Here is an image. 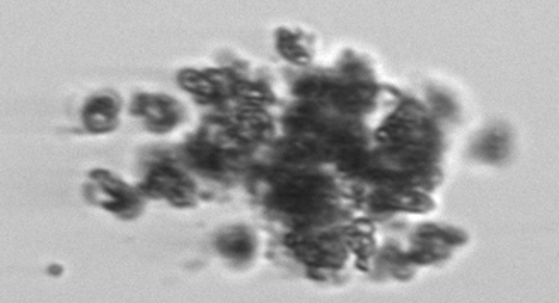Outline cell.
I'll list each match as a JSON object with an SVG mask.
<instances>
[{"instance_id":"obj_1","label":"cell","mask_w":559,"mask_h":303,"mask_svg":"<svg viewBox=\"0 0 559 303\" xmlns=\"http://www.w3.org/2000/svg\"><path fill=\"white\" fill-rule=\"evenodd\" d=\"M338 184L309 166H285L266 178L263 202L270 214L294 229L330 227L345 217Z\"/></svg>"},{"instance_id":"obj_2","label":"cell","mask_w":559,"mask_h":303,"mask_svg":"<svg viewBox=\"0 0 559 303\" xmlns=\"http://www.w3.org/2000/svg\"><path fill=\"white\" fill-rule=\"evenodd\" d=\"M294 94L302 101L326 106L343 117H360L372 113L377 105V86L372 78L348 75H309L296 82Z\"/></svg>"},{"instance_id":"obj_3","label":"cell","mask_w":559,"mask_h":303,"mask_svg":"<svg viewBox=\"0 0 559 303\" xmlns=\"http://www.w3.org/2000/svg\"><path fill=\"white\" fill-rule=\"evenodd\" d=\"M285 245L297 260L307 266V269L342 271L348 263L349 250L342 229H294L287 233Z\"/></svg>"},{"instance_id":"obj_4","label":"cell","mask_w":559,"mask_h":303,"mask_svg":"<svg viewBox=\"0 0 559 303\" xmlns=\"http://www.w3.org/2000/svg\"><path fill=\"white\" fill-rule=\"evenodd\" d=\"M377 141L384 147H408L439 152V130L433 125L424 106L404 101L384 125L377 130Z\"/></svg>"},{"instance_id":"obj_5","label":"cell","mask_w":559,"mask_h":303,"mask_svg":"<svg viewBox=\"0 0 559 303\" xmlns=\"http://www.w3.org/2000/svg\"><path fill=\"white\" fill-rule=\"evenodd\" d=\"M87 203L108 211L114 217L132 222L144 214V195L139 187L130 186L124 179L108 169H94L84 184Z\"/></svg>"},{"instance_id":"obj_6","label":"cell","mask_w":559,"mask_h":303,"mask_svg":"<svg viewBox=\"0 0 559 303\" xmlns=\"http://www.w3.org/2000/svg\"><path fill=\"white\" fill-rule=\"evenodd\" d=\"M183 159L190 168L215 181H229L248 163V152L239 150L218 141L205 130L191 138L183 147Z\"/></svg>"},{"instance_id":"obj_7","label":"cell","mask_w":559,"mask_h":303,"mask_svg":"<svg viewBox=\"0 0 559 303\" xmlns=\"http://www.w3.org/2000/svg\"><path fill=\"white\" fill-rule=\"evenodd\" d=\"M136 187L144 198L160 199L178 210H191L200 203L194 179L185 169L166 160L152 163Z\"/></svg>"},{"instance_id":"obj_8","label":"cell","mask_w":559,"mask_h":303,"mask_svg":"<svg viewBox=\"0 0 559 303\" xmlns=\"http://www.w3.org/2000/svg\"><path fill=\"white\" fill-rule=\"evenodd\" d=\"M130 113L154 135L175 132L187 120V108L164 93H136L130 102Z\"/></svg>"},{"instance_id":"obj_9","label":"cell","mask_w":559,"mask_h":303,"mask_svg":"<svg viewBox=\"0 0 559 303\" xmlns=\"http://www.w3.org/2000/svg\"><path fill=\"white\" fill-rule=\"evenodd\" d=\"M217 120L233 138L248 148L272 141L276 133L275 121L264 108L241 105Z\"/></svg>"},{"instance_id":"obj_10","label":"cell","mask_w":559,"mask_h":303,"mask_svg":"<svg viewBox=\"0 0 559 303\" xmlns=\"http://www.w3.org/2000/svg\"><path fill=\"white\" fill-rule=\"evenodd\" d=\"M237 74L233 69H181L178 84L181 89L209 102H224L234 98Z\"/></svg>"},{"instance_id":"obj_11","label":"cell","mask_w":559,"mask_h":303,"mask_svg":"<svg viewBox=\"0 0 559 303\" xmlns=\"http://www.w3.org/2000/svg\"><path fill=\"white\" fill-rule=\"evenodd\" d=\"M121 98L111 89L91 94L82 106V125L93 135H109L120 126Z\"/></svg>"},{"instance_id":"obj_12","label":"cell","mask_w":559,"mask_h":303,"mask_svg":"<svg viewBox=\"0 0 559 303\" xmlns=\"http://www.w3.org/2000/svg\"><path fill=\"white\" fill-rule=\"evenodd\" d=\"M369 205L376 211H404V214H428L436 202L421 190L408 187H377L369 196Z\"/></svg>"},{"instance_id":"obj_13","label":"cell","mask_w":559,"mask_h":303,"mask_svg":"<svg viewBox=\"0 0 559 303\" xmlns=\"http://www.w3.org/2000/svg\"><path fill=\"white\" fill-rule=\"evenodd\" d=\"M215 250L227 263L241 268L257 257V232L248 226L226 227L215 238Z\"/></svg>"},{"instance_id":"obj_14","label":"cell","mask_w":559,"mask_h":303,"mask_svg":"<svg viewBox=\"0 0 559 303\" xmlns=\"http://www.w3.org/2000/svg\"><path fill=\"white\" fill-rule=\"evenodd\" d=\"M275 45L276 51L294 65L306 66L314 59V38L299 27H278Z\"/></svg>"},{"instance_id":"obj_15","label":"cell","mask_w":559,"mask_h":303,"mask_svg":"<svg viewBox=\"0 0 559 303\" xmlns=\"http://www.w3.org/2000/svg\"><path fill=\"white\" fill-rule=\"evenodd\" d=\"M343 238L348 245L349 253L358 259V268L369 269L377 254L376 230L369 220H357L343 227Z\"/></svg>"},{"instance_id":"obj_16","label":"cell","mask_w":559,"mask_h":303,"mask_svg":"<svg viewBox=\"0 0 559 303\" xmlns=\"http://www.w3.org/2000/svg\"><path fill=\"white\" fill-rule=\"evenodd\" d=\"M234 98L239 99L241 105L254 106V108H269L276 101L275 93L270 89L266 82L254 81L246 75L237 78L236 86H234Z\"/></svg>"},{"instance_id":"obj_17","label":"cell","mask_w":559,"mask_h":303,"mask_svg":"<svg viewBox=\"0 0 559 303\" xmlns=\"http://www.w3.org/2000/svg\"><path fill=\"white\" fill-rule=\"evenodd\" d=\"M510 136L507 130L491 129L479 138L474 154L485 162H501L509 156Z\"/></svg>"},{"instance_id":"obj_18","label":"cell","mask_w":559,"mask_h":303,"mask_svg":"<svg viewBox=\"0 0 559 303\" xmlns=\"http://www.w3.org/2000/svg\"><path fill=\"white\" fill-rule=\"evenodd\" d=\"M415 233L436 239V241L443 242V244L451 245V247H459V245L467 242V233L464 230L449 226H437V223H425V226L418 227Z\"/></svg>"},{"instance_id":"obj_19","label":"cell","mask_w":559,"mask_h":303,"mask_svg":"<svg viewBox=\"0 0 559 303\" xmlns=\"http://www.w3.org/2000/svg\"><path fill=\"white\" fill-rule=\"evenodd\" d=\"M431 102H433V108L436 111H439L443 117H451L454 114V101L451 98H447L445 94L442 93H431Z\"/></svg>"}]
</instances>
